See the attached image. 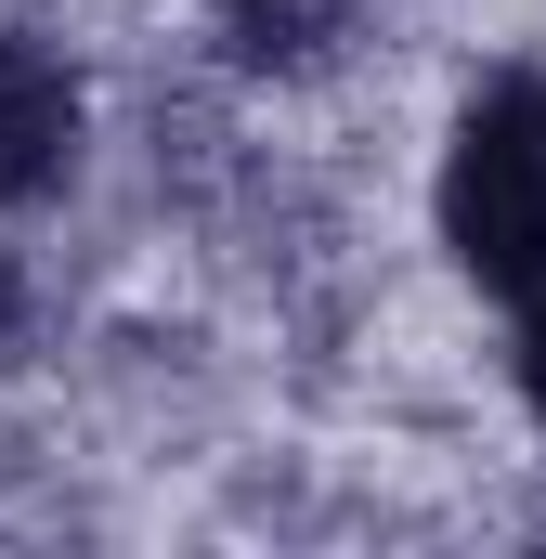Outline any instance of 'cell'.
Here are the masks:
<instances>
[{
  "instance_id": "cell-2",
  "label": "cell",
  "mask_w": 546,
  "mask_h": 559,
  "mask_svg": "<svg viewBox=\"0 0 546 559\" xmlns=\"http://www.w3.org/2000/svg\"><path fill=\"white\" fill-rule=\"evenodd\" d=\"M66 169H79V79H66L39 39L0 26V209L52 195Z\"/></svg>"
},
{
  "instance_id": "cell-4",
  "label": "cell",
  "mask_w": 546,
  "mask_h": 559,
  "mask_svg": "<svg viewBox=\"0 0 546 559\" xmlns=\"http://www.w3.org/2000/svg\"><path fill=\"white\" fill-rule=\"evenodd\" d=\"M521 391H534V417H546V286H534V312H521Z\"/></svg>"
},
{
  "instance_id": "cell-1",
  "label": "cell",
  "mask_w": 546,
  "mask_h": 559,
  "mask_svg": "<svg viewBox=\"0 0 546 559\" xmlns=\"http://www.w3.org/2000/svg\"><path fill=\"white\" fill-rule=\"evenodd\" d=\"M442 248L482 286H546V79H495L442 156Z\"/></svg>"
},
{
  "instance_id": "cell-3",
  "label": "cell",
  "mask_w": 546,
  "mask_h": 559,
  "mask_svg": "<svg viewBox=\"0 0 546 559\" xmlns=\"http://www.w3.org/2000/svg\"><path fill=\"white\" fill-rule=\"evenodd\" d=\"M352 26V0H222V66H248V79H299V66H325V39Z\"/></svg>"
}]
</instances>
